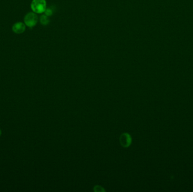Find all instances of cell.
Masks as SVG:
<instances>
[{"label": "cell", "mask_w": 193, "mask_h": 192, "mask_svg": "<svg viewBox=\"0 0 193 192\" xmlns=\"http://www.w3.org/2000/svg\"><path fill=\"white\" fill-rule=\"evenodd\" d=\"M31 6L35 13L42 14L47 9V2L45 0H33Z\"/></svg>", "instance_id": "cell-1"}, {"label": "cell", "mask_w": 193, "mask_h": 192, "mask_svg": "<svg viewBox=\"0 0 193 192\" xmlns=\"http://www.w3.org/2000/svg\"><path fill=\"white\" fill-rule=\"evenodd\" d=\"M24 21V23L27 26L30 28H32L35 27L38 23V15L34 13H29L27 14L26 15Z\"/></svg>", "instance_id": "cell-2"}, {"label": "cell", "mask_w": 193, "mask_h": 192, "mask_svg": "<svg viewBox=\"0 0 193 192\" xmlns=\"http://www.w3.org/2000/svg\"><path fill=\"white\" fill-rule=\"evenodd\" d=\"M119 141L124 148H128L132 143V138L128 133H123L120 136Z\"/></svg>", "instance_id": "cell-3"}, {"label": "cell", "mask_w": 193, "mask_h": 192, "mask_svg": "<svg viewBox=\"0 0 193 192\" xmlns=\"http://www.w3.org/2000/svg\"><path fill=\"white\" fill-rule=\"evenodd\" d=\"M12 29L15 33H22L26 30V25L22 22H18L13 25Z\"/></svg>", "instance_id": "cell-4"}, {"label": "cell", "mask_w": 193, "mask_h": 192, "mask_svg": "<svg viewBox=\"0 0 193 192\" xmlns=\"http://www.w3.org/2000/svg\"><path fill=\"white\" fill-rule=\"evenodd\" d=\"M50 20L46 15H42L40 17V23L42 25H46L49 23Z\"/></svg>", "instance_id": "cell-5"}, {"label": "cell", "mask_w": 193, "mask_h": 192, "mask_svg": "<svg viewBox=\"0 0 193 192\" xmlns=\"http://www.w3.org/2000/svg\"><path fill=\"white\" fill-rule=\"evenodd\" d=\"M94 191L95 192H104V188H102L99 185H97V186L94 187Z\"/></svg>", "instance_id": "cell-6"}, {"label": "cell", "mask_w": 193, "mask_h": 192, "mask_svg": "<svg viewBox=\"0 0 193 192\" xmlns=\"http://www.w3.org/2000/svg\"><path fill=\"white\" fill-rule=\"evenodd\" d=\"M44 13H45V15H46L47 16H51L52 14H53V11H52V10H51V9H47L45 11V12H44Z\"/></svg>", "instance_id": "cell-7"}, {"label": "cell", "mask_w": 193, "mask_h": 192, "mask_svg": "<svg viewBox=\"0 0 193 192\" xmlns=\"http://www.w3.org/2000/svg\"><path fill=\"white\" fill-rule=\"evenodd\" d=\"M1 134H2V131H1V130H0V136H1Z\"/></svg>", "instance_id": "cell-8"}]
</instances>
